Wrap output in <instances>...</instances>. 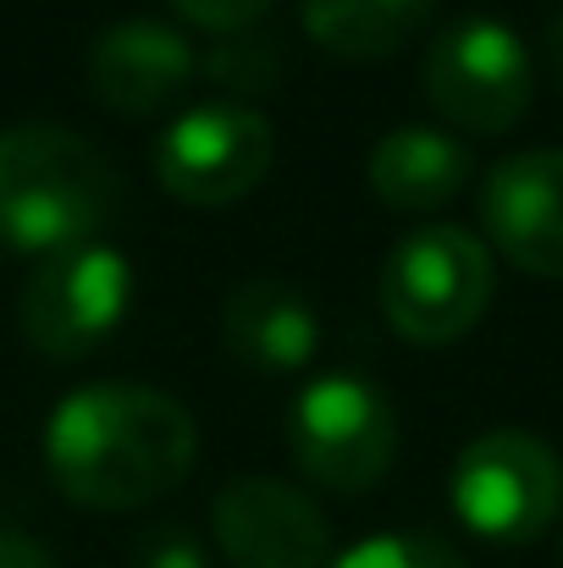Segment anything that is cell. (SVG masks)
Returning a JSON list of instances; mask_svg holds the SVG:
<instances>
[{
    "mask_svg": "<svg viewBox=\"0 0 563 568\" xmlns=\"http://www.w3.org/2000/svg\"><path fill=\"white\" fill-rule=\"evenodd\" d=\"M199 425L161 386L89 381L67 392L44 425V464L67 503L133 514L172 497L193 475Z\"/></svg>",
    "mask_w": 563,
    "mask_h": 568,
    "instance_id": "6da1fadb",
    "label": "cell"
},
{
    "mask_svg": "<svg viewBox=\"0 0 563 568\" xmlns=\"http://www.w3.org/2000/svg\"><path fill=\"white\" fill-rule=\"evenodd\" d=\"M117 210V166L72 128L22 122L0 133V248L67 254L100 243Z\"/></svg>",
    "mask_w": 563,
    "mask_h": 568,
    "instance_id": "7a4b0ae2",
    "label": "cell"
},
{
    "mask_svg": "<svg viewBox=\"0 0 563 568\" xmlns=\"http://www.w3.org/2000/svg\"><path fill=\"white\" fill-rule=\"evenodd\" d=\"M497 271L492 248L464 226H414L381 260V315L414 348L459 343L481 326Z\"/></svg>",
    "mask_w": 563,
    "mask_h": 568,
    "instance_id": "3957f363",
    "label": "cell"
},
{
    "mask_svg": "<svg viewBox=\"0 0 563 568\" xmlns=\"http://www.w3.org/2000/svg\"><path fill=\"white\" fill-rule=\"evenodd\" d=\"M448 497L470 536L492 547H525L559 519L563 464L542 436L503 425L464 442V453L453 458Z\"/></svg>",
    "mask_w": 563,
    "mask_h": 568,
    "instance_id": "277c9868",
    "label": "cell"
},
{
    "mask_svg": "<svg viewBox=\"0 0 563 568\" xmlns=\"http://www.w3.org/2000/svg\"><path fill=\"white\" fill-rule=\"evenodd\" d=\"M420 83L442 122L464 133H509L531 111L536 67L525 39L503 17L470 11L431 39Z\"/></svg>",
    "mask_w": 563,
    "mask_h": 568,
    "instance_id": "5b68a950",
    "label": "cell"
},
{
    "mask_svg": "<svg viewBox=\"0 0 563 568\" xmlns=\"http://www.w3.org/2000/svg\"><path fill=\"white\" fill-rule=\"evenodd\" d=\"M288 447L293 464L338 491V497H360L381 486V475L398 458V414L392 397L365 376H315L288 414Z\"/></svg>",
    "mask_w": 563,
    "mask_h": 568,
    "instance_id": "8992f818",
    "label": "cell"
},
{
    "mask_svg": "<svg viewBox=\"0 0 563 568\" xmlns=\"http://www.w3.org/2000/svg\"><path fill=\"white\" fill-rule=\"evenodd\" d=\"M133 310V260L111 243L50 254L22 287V337L44 359H83L105 348Z\"/></svg>",
    "mask_w": 563,
    "mask_h": 568,
    "instance_id": "52a82bcc",
    "label": "cell"
},
{
    "mask_svg": "<svg viewBox=\"0 0 563 568\" xmlns=\"http://www.w3.org/2000/svg\"><path fill=\"white\" fill-rule=\"evenodd\" d=\"M271 155H277V128L265 111L238 100H199L161 133L155 178L183 204L221 210L265 183Z\"/></svg>",
    "mask_w": 563,
    "mask_h": 568,
    "instance_id": "ba28073f",
    "label": "cell"
},
{
    "mask_svg": "<svg viewBox=\"0 0 563 568\" xmlns=\"http://www.w3.org/2000/svg\"><path fill=\"white\" fill-rule=\"evenodd\" d=\"M215 547L232 568H332L326 514L288 480L238 475L210 503Z\"/></svg>",
    "mask_w": 563,
    "mask_h": 568,
    "instance_id": "9c48e42d",
    "label": "cell"
},
{
    "mask_svg": "<svg viewBox=\"0 0 563 568\" xmlns=\"http://www.w3.org/2000/svg\"><path fill=\"white\" fill-rule=\"evenodd\" d=\"M481 221L509 265L563 282V150L503 155L486 172Z\"/></svg>",
    "mask_w": 563,
    "mask_h": 568,
    "instance_id": "30bf717a",
    "label": "cell"
},
{
    "mask_svg": "<svg viewBox=\"0 0 563 568\" xmlns=\"http://www.w3.org/2000/svg\"><path fill=\"white\" fill-rule=\"evenodd\" d=\"M199 78V50L172 22L128 17L89 44V89L111 116H155Z\"/></svg>",
    "mask_w": 563,
    "mask_h": 568,
    "instance_id": "8fae6325",
    "label": "cell"
},
{
    "mask_svg": "<svg viewBox=\"0 0 563 568\" xmlns=\"http://www.w3.org/2000/svg\"><path fill=\"white\" fill-rule=\"evenodd\" d=\"M221 343L254 376H293L321 348V315L293 282L249 276L221 304Z\"/></svg>",
    "mask_w": 563,
    "mask_h": 568,
    "instance_id": "7c38bea8",
    "label": "cell"
},
{
    "mask_svg": "<svg viewBox=\"0 0 563 568\" xmlns=\"http://www.w3.org/2000/svg\"><path fill=\"white\" fill-rule=\"evenodd\" d=\"M365 178L386 210L425 215L470 189L475 155H470V144H459L442 128H392L386 139H375Z\"/></svg>",
    "mask_w": 563,
    "mask_h": 568,
    "instance_id": "4fadbf2b",
    "label": "cell"
},
{
    "mask_svg": "<svg viewBox=\"0 0 563 568\" xmlns=\"http://www.w3.org/2000/svg\"><path fill=\"white\" fill-rule=\"evenodd\" d=\"M436 0H304V33L338 61H381L409 44Z\"/></svg>",
    "mask_w": 563,
    "mask_h": 568,
    "instance_id": "5bb4252c",
    "label": "cell"
},
{
    "mask_svg": "<svg viewBox=\"0 0 563 568\" xmlns=\"http://www.w3.org/2000/svg\"><path fill=\"white\" fill-rule=\"evenodd\" d=\"M199 78L221 83L238 105H249L254 94H265V89L282 78V61H277V50H271V44L243 39V33H227V39L199 61Z\"/></svg>",
    "mask_w": 563,
    "mask_h": 568,
    "instance_id": "9a60e30c",
    "label": "cell"
},
{
    "mask_svg": "<svg viewBox=\"0 0 563 568\" xmlns=\"http://www.w3.org/2000/svg\"><path fill=\"white\" fill-rule=\"evenodd\" d=\"M332 568H464V558L436 536L403 530V536H365L360 547L338 552Z\"/></svg>",
    "mask_w": 563,
    "mask_h": 568,
    "instance_id": "2e32d148",
    "label": "cell"
},
{
    "mask_svg": "<svg viewBox=\"0 0 563 568\" xmlns=\"http://www.w3.org/2000/svg\"><path fill=\"white\" fill-rule=\"evenodd\" d=\"M183 22H193V28H204V33H249L277 0H167Z\"/></svg>",
    "mask_w": 563,
    "mask_h": 568,
    "instance_id": "e0dca14e",
    "label": "cell"
},
{
    "mask_svg": "<svg viewBox=\"0 0 563 568\" xmlns=\"http://www.w3.org/2000/svg\"><path fill=\"white\" fill-rule=\"evenodd\" d=\"M139 568H210V552H204V541L183 530V525H167V530H155V536H144V547H139Z\"/></svg>",
    "mask_w": 563,
    "mask_h": 568,
    "instance_id": "ac0fdd59",
    "label": "cell"
},
{
    "mask_svg": "<svg viewBox=\"0 0 563 568\" xmlns=\"http://www.w3.org/2000/svg\"><path fill=\"white\" fill-rule=\"evenodd\" d=\"M0 568H61V564H56V552L39 536H28L17 525H0Z\"/></svg>",
    "mask_w": 563,
    "mask_h": 568,
    "instance_id": "d6986e66",
    "label": "cell"
},
{
    "mask_svg": "<svg viewBox=\"0 0 563 568\" xmlns=\"http://www.w3.org/2000/svg\"><path fill=\"white\" fill-rule=\"evenodd\" d=\"M547 67H553V78H559V89H563V11L547 22Z\"/></svg>",
    "mask_w": 563,
    "mask_h": 568,
    "instance_id": "ffe728a7",
    "label": "cell"
},
{
    "mask_svg": "<svg viewBox=\"0 0 563 568\" xmlns=\"http://www.w3.org/2000/svg\"><path fill=\"white\" fill-rule=\"evenodd\" d=\"M559 558H563V536H559Z\"/></svg>",
    "mask_w": 563,
    "mask_h": 568,
    "instance_id": "44dd1931",
    "label": "cell"
}]
</instances>
